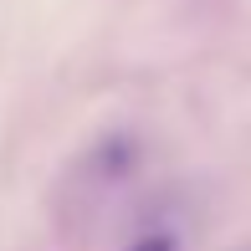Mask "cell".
Returning <instances> with one entry per match:
<instances>
[{
  "label": "cell",
  "instance_id": "cell-1",
  "mask_svg": "<svg viewBox=\"0 0 251 251\" xmlns=\"http://www.w3.org/2000/svg\"><path fill=\"white\" fill-rule=\"evenodd\" d=\"M128 251H175V236H164V231H154V236H144V241H133Z\"/></svg>",
  "mask_w": 251,
  "mask_h": 251
}]
</instances>
